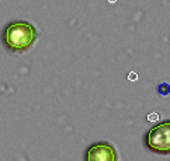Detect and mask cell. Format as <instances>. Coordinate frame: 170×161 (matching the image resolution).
Listing matches in <instances>:
<instances>
[{"label":"cell","instance_id":"277c9868","mask_svg":"<svg viewBox=\"0 0 170 161\" xmlns=\"http://www.w3.org/2000/svg\"><path fill=\"white\" fill-rule=\"evenodd\" d=\"M159 119V114H156V112H153V114H149L148 115V121L149 122H156Z\"/></svg>","mask_w":170,"mask_h":161},{"label":"cell","instance_id":"6da1fadb","mask_svg":"<svg viewBox=\"0 0 170 161\" xmlns=\"http://www.w3.org/2000/svg\"><path fill=\"white\" fill-rule=\"evenodd\" d=\"M38 32L37 28L27 21L10 22L3 32L4 45L13 52H24L35 42Z\"/></svg>","mask_w":170,"mask_h":161},{"label":"cell","instance_id":"5b68a950","mask_svg":"<svg viewBox=\"0 0 170 161\" xmlns=\"http://www.w3.org/2000/svg\"><path fill=\"white\" fill-rule=\"evenodd\" d=\"M128 80L129 81H136L138 80V74L135 73V72H131V73L128 74Z\"/></svg>","mask_w":170,"mask_h":161},{"label":"cell","instance_id":"7a4b0ae2","mask_svg":"<svg viewBox=\"0 0 170 161\" xmlns=\"http://www.w3.org/2000/svg\"><path fill=\"white\" fill-rule=\"evenodd\" d=\"M146 146L158 154L170 153V121L162 122L146 135Z\"/></svg>","mask_w":170,"mask_h":161},{"label":"cell","instance_id":"3957f363","mask_svg":"<svg viewBox=\"0 0 170 161\" xmlns=\"http://www.w3.org/2000/svg\"><path fill=\"white\" fill-rule=\"evenodd\" d=\"M86 161H117V151L107 142L96 143L87 150Z\"/></svg>","mask_w":170,"mask_h":161}]
</instances>
